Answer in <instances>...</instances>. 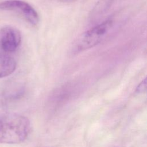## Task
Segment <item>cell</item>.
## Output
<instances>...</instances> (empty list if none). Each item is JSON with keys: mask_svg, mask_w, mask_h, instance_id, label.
Here are the masks:
<instances>
[{"mask_svg": "<svg viewBox=\"0 0 147 147\" xmlns=\"http://www.w3.org/2000/svg\"><path fill=\"white\" fill-rule=\"evenodd\" d=\"M113 24V19L109 18L84 32L76 40L73 52L79 53L97 45L109 34Z\"/></svg>", "mask_w": 147, "mask_h": 147, "instance_id": "obj_2", "label": "cell"}, {"mask_svg": "<svg viewBox=\"0 0 147 147\" xmlns=\"http://www.w3.org/2000/svg\"><path fill=\"white\" fill-rule=\"evenodd\" d=\"M0 9L17 13L33 25H37L40 21L37 11L29 3L24 1L6 0L1 2Z\"/></svg>", "mask_w": 147, "mask_h": 147, "instance_id": "obj_3", "label": "cell"}, {"mask_svg": "<svg viewBox=\"0 0 147 147\" xmlns=\"http://www.w3.org/2000/svg\"><path fill=\"white\" fill-rule=\"evenodd\" d=\"M146 88V79L145 78L137 87L136 92L137 94L142 93L145 91Z\"/></svg>", "mask_w": 147, "mask_h": 147, "instance_id": "obj_7", "label": "cell"}, {"mask_svg": "<svg viewBox=\"0 0 147 147\" xmlns=\"http://www.w3.org/2000/svg\"><path fill=\"white\" fill-rule=\"evenodd\" d=\"M21 42L19 30L11 26H6L0 30V47L5 52L16 51Z\"/></svg>", "mask_w": 147, "mask_h": 147, "instance_id": "obj_4", "label": "cell"}, {"mask_svg": "<svg viewBox=\"0 0 147 147\" xmlns=\"http://www.w3.org/2000/svg\"><path fill=\"white\" fill-rule=\"evenodd\" d=\"M113 2L114 0H98L91 12L90 17L92 20L104 14L111 7Z\"/></svg>", "mask_w": 147, "mask_h": 147, "instance_id": "obj_6", "label": "cell"}, {"mask_svg": "<svg viewBox=\"0 0 147 147\" xmlns=\"http://www.w3.org/2000/svg\"><path fill=\"white\" fill-rule=\"evenodd\" d=\"M16 68V62L10 56L0 53V78L9 76Z\"/></svg>", "mask_w": 147, "mask_h": 147, "instance_id": "obj_5", "label": "cell"}, {"mask_svg": "<svg viewBox=\"0 0 147 147\" xmlns=\"http://www.w3.org/2000/svg\"><path fill=\"white\" fill-rule=\"evenodd\" d=\"M6 115V114L5 111V107L2 104L0 103V120Z\"/></svg>", "mask_w": 147, "mask_h": 147, "instance_id": "obj_8", "label": "cell"}, {"mask_svg": "<svg viewBox=\"0 0 147 147\" xmlns=\"http://www.w3.org/2000/svg\"><path fill=\"white\" fill-rule=\"evenodd\" d=\"M30 130V123L26 117L6 114L0 120V143H20L27 138Z\"/></svg>", "mask_w": 147, "mask_h": 147, "instance_id": "obj_1", "label": "cell"}]
</instances>
